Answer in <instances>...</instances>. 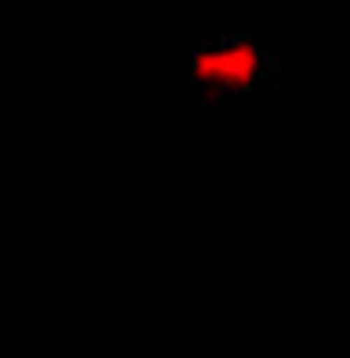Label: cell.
<instances>
[{"mask_svg": "<svg viewBox=\"0 0 350 358\" xmlns=\"http://www.w3.org/2000/svg\"><path fill=\"white\" fill-rule=\"evenodd\" d=\"M271 72H275V57L264 42L256 38H215V42H200L189 64V80L196 94L211 102H226L238 94L260 91Z\"/></svg>", "mask_w": 350, "mask_h": 358, "instance_id": "obj_1", "label": "cell"}]
</instances>
